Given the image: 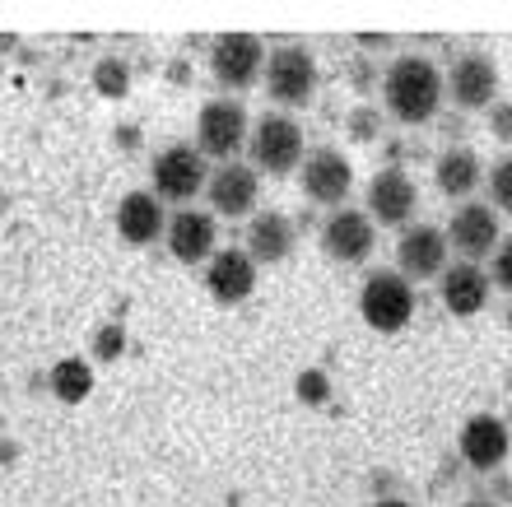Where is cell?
Here are the masks:
<instances>
[{
    "instance_id": "1",
    "label": "cell",
    "mask_w": 512,
    "mask_h": 507,
    "mask_svg": "<svg viewBox=\"0 0 512 507\" xmlns=\"http://www.w3.org/2000/svg\"><path fill=\"white\" fill-rule=\"evenodd\" d=\"M382 98H387V112L396 121L419 126L443 103V70L429 56H401V61H391L387 80H382Z\"/></svg>"
},
{
    "instance_id": "2",
    "label": "cell",
    "mask_w": 512,
    "mask_h": 507,
    "mask_svg": "<svg viewBox=\"0 0 512 507\" xmlns=\"http://www.w3.org/2000/svg\"><path fill=\"white\" fill-rule=\"evenodd\" d=\"M247 131H252V121L238 98H210L196 117V154L233 163V154L247 145Z\"/></svg>"
},
{
    "instance_id": "3",
    "label": "cell",
    "mask_w": 512,
    "mask_h": 507,
    "mask_svg": "<svg viewBox=\"0 0 512 507\" xmlns=\"http://www.w3.org/2000/svg\"><path fill=\"white\" fill-rule=\"evenodd\" d=\"M247 135H252V140H247V145H252V163L261 168V173L284 177L303 163V126H298L294 117L266 112Z\"/></svg>"
},
{
    "instance_id": "4",
    "label": "cell",
    "mask_w": 512,
    "mask_h": 507,
    "mask_svg": "<svg viewBox=\"0 0 512 507\" xmlns=\"http://www.w3.org/2000/svg\"><path fill=\"white\" fill-rule=\"evenodd\" d=\"M149 182H154L159 201H196L210 182V168L191 145H168L149 163Z\"/></svg>"
},
{
    "instance_id": "5",
    "label": "cell",
    "mask_w": 512,
    "mask_h": 507,
    "mask_svg": "<svg viewBox=\"0 0 512 507\" xmlns=\"http://www.w3.org/2000/svg\"><path fill=\"white\" fill-rule=\"evenodd\" d=\"M359 312L373 331H401L405 321L415 317V289L410 280L401 275H391V270H378L373 280L364 284V294H359Z\"/></svg>"
},
{
    "instance_id": "6",
    "label": "cell",
    "mask_w": 512,
    "mask_h": 507,
    "mask_svg": "<svg viewBox=\"0 0 512 507\" xmlns=\"http://www.w3.org/2000/svg\"><path fill=\"white\" fill-rule=\"evenodd\" d=\"M317 89V61L308 47H280L266 61V94L284 107H303Z\"/></svg>"
},
{
    "instance_id": "7",
    "label": "cell",
    "mask_w": 512,
    "mask_h": 507,
    "mask_svg": "<svg viewBox=\"0 0 512 507\" xmlns=\"http://www.w3.org/2000/svg\"><path fill=\"white\" fill-rule=\"evenodd\" d=\"M256 196H261V182H256V168L247 163H219L210 182H205V201L215 219H243L256 210Z\"/></svg>"
},
{
    "instance_id": "8",
    "label": "cell",
    "mask_w": 512,
    "mask_h": 507,
    "mask_svg": "<svg viewBox=\"0 0 512 507\" xmlns=\"http://www.w3.org/2000/svg\"><path fill=\"white\" fill-rule=\"evenodd\" d=\"M168 238V252L182 261V266H201L215 256V238H219V219L210 210H196V205H182V210L168 219L163 228Z\"/></svg>"
},
{
    "instance_id": "9",
    "label": "cell",
    "mask_w": 512,
    "mask_h": 507,
    "mask_svg": "<svg viewBox=\"0 0 512 507\" xmlns=\"http://www.w3.org/2000/svg\"><path fill=\"white\" fill-rule=\"evenodd\" d=\"M373 242H378L373 219H368L364 210H350V205L331 210V219L322 224V247H326L331 261H340V266H359V261H368Z\"/></svg>"
},
{
    "instance_id": "10",
    "label": "cell",
    "mask_w": 512,
    "mask_h": 507,
    "mask_svg": "<svg viewBox=\"0 0 512 507\" xmlns=\"http://www.w3.org/2000/svg\"><path fill=\"white\" fill-rule=\"evenodd\" d=\"M210 66H215V80L224 89H247L266 66V47L256 33H224L210 52Z\"/></svg>"
},
{
    "instance_id": "11",
    "label": "cell",
    "mask_w": 512,
    "mask_h": 507,
    "mask_svg": "<svg viewBox=\"0 0 512 507\" xmlns=\"http://www.w3.org/2000/svg\"><path fill=\"white\" fill-rule=\"evenodd\" d=\"M447 247H457L466 261H480V256H489L494 247H499V210L494 205H480V201H466L457 214H452V228L443 233Z\"/></svg>"
},
{
    "instance_id": "12",
    "label": "cell",
    "mask_w": 512,
    "mask_h": 507,
    "mask_svg": "<svg viewBox=\"0 0 512 507\" xmlns=\"http://www.w3.org/2000/svg\"><path fill=\"white\" fill-rule=\"evenodd\" d=\"M396 261H401V280H438L447 270V238L443 228L433 224H415L405 228L396 242Z\"/></svg>"
},
{
    "instance_id": "13",
    "label": "cell",
    "mask_w": 512,
    "mask_h": 507,
    "mask_svg": "<svg viewBox=\"0 0 512 507\" xmlns=\"http://www.w3.org/2000/svg\"><path fill=\"white\" fill-rule=\"evenodd\" d=\"M443 94H452V103L475 112V107H494V94H499V66L480 52H466L452 66V75L443 80Z\"/></svg>"
},
{
    "instance_id": "14",
    "label": "cell",
    "mask_w": 512,
    "mask_h": 507,
    "mask_svg": "<svg viewBox=\"0 0 512 507\" xmlns=\"http://www.w3.org/2000/svg\"><path fill=\"white\" fill-rule=\"evenodd\" d=\"M415 205H419V187L410 173H401V168L373 173V182H368V219L401 228L405 219L415 214Z\"/></svg>"
},
{
    "instance_id": "15",
    "label": "cell",
    "mask_w": 512,
    "mask_h": 507,
    "mask_svg": "<svg viewBox=\"0 0 512 507\" xmlns=\"http://www.w3.org/2000/svg\"><path fill=\"white\" fill-rule=\"evenodd\" d=\"M350 187H354V168L345 163L340 149H312V154H303V191H308L312 201L340 210Z\"/></svg>"
},
{
    "instance_id": "16",
    "label": "cell",
    "mask_w": 512,
    "mask_h": 507,
    "mask_svg": "<svg viewBox=\"0 0 512 507\" xmlns=\"http://www.w3.org/2000/svg\"><path fill=\"white\" fill-rule=\"evenodd\" d=\"M205 289H210V298L224 307L243 303V298H252V289H256V261L243 252V247H224V252L210 256Z\"/></svg>"
},
{
    "instance_id": "17",
    "label": "cell",
    "mask_w": 512,
    "mask_h": 507,
    "mask_svg": "<svg viewBox=\"0 0 512 507\" xmlns=\"http://www.w3.org/2000/svg\"><path fill=\"white\" fill-rule=\"evenodd\" d=\"M294 242H298L294 219H289V214H280V210H266V214H252L243 252L252 256L256 266H280L284 256L294 252Z\"/></svg>"
},
{
    "instance_id": "18",
    "label": "cell",
    "mask_w": 512,
    "mask_h": 507,
    "mask_svg": "<svg viewBox=\"0 0 512 507\" xmlns=\"http://www.w3.org/2000/svg\"><path fill=\"white\" fill-rule=\"evenodd\" d=\"M508 442H512L508 438V424H503L499 414H471V419L461 424V456H466L475 470L503 466Z\"/></svg>"
},
{
    "instance_id": "19",
    "label": "cell",
    "mask_w": 512,
    "mask_h": 507,
    "mask_svg": "<svg viewBox=\"0 0 512 507\" xmlns=\"http://www.w3.org/2000/svg\"><path fill=\"white\" fill-rule=\"evenodd\" d=\"M168 228V214H163V201L154 191H131L117 205V233H122L131 247H149L154 238H163Z\"/></svg>"
},
{
    "instance_id": "20",
    "label": "cell",
    "mask_w": 512,
    "mask_h": 507,
    "mask_svg": "<svg viewBox=\"0 0 512 507\" xmlns=\"http://www.w3.org/2000/svg\"><path fill=\"white\" fill-rule=\"evenodd\" d=\"M438 284H443V307L452 312V317H475V312H485L489 275L480 266H471V261L447 266L443 275H438Z\"/></svg>"
},
{
    "instance_id": "21",
    "label": "cell",
    "mask_w": 512,
    "mask_h": 507,
    "mask_svg": "<svg viewBox=\"0 0 512 507\" xmlns=\"http://www.w3.org/2000/svg\"><path fill=\"white\" fill-rule=\"evenodd\" d=\"M480 159H475V149H447L443 159H438V191L461 201V196H471L480 187Z\"/></svg>"
},
{
    "instance_id": "22",
    "label": "cell",
    "mask_w": 512,
    "mask_h": 507,
    "mask_svg": "<svg viewBox=\"0 0 512 507\" xmlns=\"http://www.w3.org/2000/svg\"><path fill=\"white\" fill-rule=\"evenodd\" d=\"M47 387H52L56 401L80 405V401H89V391H94V368H89L80 354H70V359H56L52 373H47Z\"/></svg>"
},
{
    "instance_id": "23",
    "label": "cell",
    "mask_w": 512,
    "mask_h": 507,
    "mask_svg": "<svg viewBox=\"0 0 512 507\" xmlns=\"http://www.w3.org/2000/svg\"><path fill=\"white\" fill-rule=\"evenodd\" d=\"M94 89L103 98H126V89H131V66H126L122 56H103L94 66Z\"/></svg>"
},
{
    "instance_id": "24",
    "label": "cell",
    "mask_w": 512,
    "mask_h": 507,
    "mask_svg": "<svg viewBox=\"0 0 512 507\" xmlns=\"http://www.w3.org/2000/svg\"><path fill=\"white\" fill-rule=\"evenodd\" d=\"M126 354V331H122V321H108V326H98L94 331V359L112 363V359H122Z\"/></svg>"
},
{
    "instance_id": "25",
    "label": "cell",
    "mask_w": 512,
    "mask_h": 507,
    "mask_svg": "<svg viewBox=\"0 0 512 507\" xmlns=\"http://www.w3.org/2000/svg\"><path fill=\"white\" fill-rule=\"evenodd\" d=\"M489 289H503V294H512V238H499V247H494V261H489Z\"/></svg>"
},
{
    "instance_id": "26",
    "label": "cell",
    "mask_w": 512,
    "mask_h": 507,
    "mask_svg": "<svg viewBox=\"0 0 512 507\" xmlns=\"http://www.w3.org/2000/svg\"><path fill=\"white\" fill-rule=\"evenodd\" d=\"M489 196H494V210H512V154L494 163V173H489Z\"/></svg>"
},
{
    "instance_id": "27",
    "label": "cell",
    "mask_w": 512,
    "mask_h": 507,
    "mask_svg": "<svg viewBox=\"0 0 512 507\" xmlns=\"http://www.w3.org/2000/svg\"><path fill=\"white\" fill-rule=\"evenodd\" d=\"M326 396H331V382H326V373H317V368L298 373V401H303V405H326Z\"/></svg>"
},
{
    "instance_id": "28",
    "label": "cell",
    "mask_w": 512,
    "mask_h": 507,
    "mask_svg": "<svg viewBox=\"0 0 512 507\" xmlns=\"http://www.w3.org/2000/svg\"><path fill=\"white\" fill-rule=\"evenodd\" d=\"M489 126L499 140H512V103H494L489 107Z\"/></svg>"
},
{
    "instance_id": "29",
    "label": "cell",
    "mask_w": 512,
    "mask_h": 507,
    "mask_svg": "<svg viewBox=\"0 0 512 507\" xmlns=\"http://www.w3.org/2000/svg\"><path fill=\"white\" fill-rule=\"evenodd\" d=\"M373 126H378V117H373L368 107H359V112L350 117V135H354V140H373Z\"/></svg>"
},
{
    "instance_id": "30",
    "label": "cell",
    "mask_w": 512,
    "mask_h": 507,
    "mask_svg": "<svg viewBox=\"0 0 512 507\" xmlns=\"http://www.w3.org/2000/svg\"><path fill=\"white\" fill-rule=\"evenodd\" d=\"M466 507H494V503H466Z\"/></svg>"
},
{
    "instance_id": "31",
    "label": "cell",
    "mask_w": 512,
    "mask_h": 507,
    "mask_svg": "<svg viewBox=\"0 0 512 507\" xmlns=\"http://www.w3.org/2000/svg\"><path fill=\"white\" fill-rule=\"evenodd\" d=\"M378 507H405V503H378Z\"/></svg>"
},
{
    "instance_id": "32",
    "label": "cell",
    "mask_w": 512,
    "mask_h": 507,
    "mask_svg": "<svg viewBox=\"0 0 512 507\" xmlns=\"http://www.w3.org/2000/svg\"><path fill=\"white\" fill-rule=\"evenodd\" d=\"M0 428H5V424H0Z\"/></svg>"
}]
</instances>
